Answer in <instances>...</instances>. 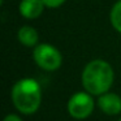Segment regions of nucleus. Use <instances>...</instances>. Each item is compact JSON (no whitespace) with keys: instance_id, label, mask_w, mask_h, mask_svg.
I'll return each mask as SVG.
<instances>
[{"instance_id":"1","label":"nucleus","mask_w":121,"mask_h":121,"mask_svg":"<svg viewBox=\"0 0 121 121\" xmlns=\"http://www.w3.org/2000/svg\"><path fill=\"white\" fill-rule=\"evenodd\" d=\"M113 69L104 60H92L82 72V85L91 95H102L111 89L113 83Z\"/></svg>"},{"instance_id":"2","label":"nucleus","mask_w":121,"mask_h":121,"mask_svg":"<svg viewBox=\"0 0 121 121\" xmlns=\"http://www.w3.org/2000/svg\"><path fill=\"white\" fill-rule=\"evenodd\" d=\"M12 100L14 107L24 115L37 112L42 102V90L39 83L33 78L17 81L12 89Z\"/></svg>"},{"instance_id":"3","label":"nucleus","mask_w":121,"mask_h":121,"mask_svg":"<svg viewBox=\"0 0 121 121\" xmlns=\"http://www.w3.org/2000/svg\"><path fill=\"white\" fill-rule=\"evenodd\" d=\"M33 56H34L37 65L44 70H56L57 68H60L63 63L61 53L57 51V48L46 43L38 44L34 50Z\"/></svg>"},{"instance_id":"4","label":"nucleus","mask_w":121,"mask_h":121,"mask_svg":"<svg viewBox=\"0 0 121 121\" xmlns=\"http://www.w3.org/2000/svg\"><path fill=\"white\" fill-rule=\"evenodd\" d=\"M69 115L74 118H86L94 111V100L89 92H76L68 102Z\"/></svg>"},{"instance_id":"5","label":"nucleus","mask_w":121,"mask_h":121,"mask_svg":"<svg viewBox=\"0 0 121 121\" xmlns=\"http://www.w3.org/2000/svg\"><path fill=\"white\" fill-rule=\"evenodd\" d=\"M98 105L105 115H109V116L118 115L121 112V98L115 92L107 91L104 94L99 95Z\"/></svg>"},{"instance_id":"6","label":"nucleus","mask_w":121,"mask_h":121,"mask_svg":"<svg viewBox=\"0 0 121 121\" xmlns=\"http://www.w3.org/2000/svg\"><path fill=\"white\" fill-rule=\"evenodd\" d=\"M44 3L42 0H21L20 13L25 18H37L43 13Z\"/></svg>"},{"instance_id":"7","label":"nucleus","mask_w":121,"mask_h":121,"mask_svg":"<svg viewBox=\"0 0 121 121\" xmlns=\"http://www.w3.org/2000/svg\"><path fill=\"white\" fill-rule=\"evenodd\" d=\"M17 38L18 40L26 47H33L38 43V33L34 27L31 26H22L21 29L18 30V34H17Z\"/></svg>"},{"instance_id":"8","label":"nucleus","mask_w":121,"mask_h":121,"mask_svg":"<svg viewBox=\"0 0 121 121\" xmlns=\"http://www.w3.org/2000/svg\"><path fill=\"white\" fill-rule=\"evenodd\" d=\"M111 24L118 33H121V0H118L111 11Z\"/></svg>"},{"instance_id":"9","label":"nucleus","mask_w":121,"mask_h":121,"mask_svg":"<svg viewBox=\"0 0 121 121\" xmlns=\"http://www.w3.org/2000/svg\"><path fill=\"white\" fill-rule=\"evenodd\" d=\"M42 1L44 3V5L50 7V8H57L61 4L65 3V0H42Z\"/></svg>"},{"instance_id":"10","label":"nucleus","mask_w":121,"mask_h":121,"mask_svg":"<svg viewBox=\"0 0 121 121\" xmlns=\"http://www.w3.org/2000/svg\"><path fill=\"white\" fill-rule=\"evenodd\" d=\"M3 121H22V120L17 115H8V116H5V118Z\"/></svg>"},{"instance_id":"11","label":"nucleus","mask_w":121,"mask_h":121,"mask_svg":"<svg viewBox=\"0 0 121 121\" xmlns=\"http://www.w3.org/2000/svg\"><path fill=\"white\" fill-rule=\"evenodd\" d=\"M118 121H121V118H120V120H118Z\"/></svg>"}]
</instances>
